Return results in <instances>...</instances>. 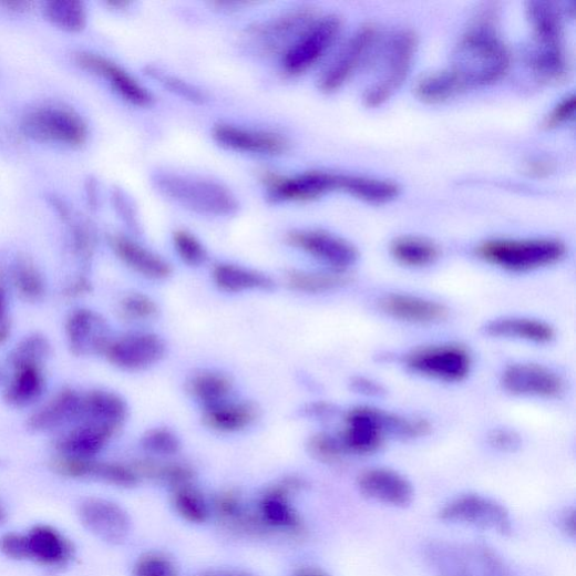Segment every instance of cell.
Here are the masks:
<instances>
[{
    "label": "cell",
    "mask_w": 576,
    "mask_h": 576,
    "mask_svg": "<svg viewBox=\"0 0 576 576\" xmlns=\"http://www.w3.org/2000/svg\"><path fill=\"white\" fill-rule=\"evenodd\" d=\"M512 56L498 35L492 18L482 16L462 35L451 66L464 90L500 81L511 66Z\"/></svg>",
    "instance_id": "1"
},
{
    "label": "cell",
    "mask_w": 576,
    "mask_h": 576,
    "mask_svg": "<svg viewBox=\"0 0 576 576\" xmlns=\"http://www.w3.org/2000/svg\"><path fill=\"white\" fill-rule=\"evenodd\" d=\"M527 18L534 33L529 53L532 69L542 81H562L567 74L568 62L560 10L554 3L531 2Z\"/></svg>",
    "instance_id": "2"
},
{
    "label": "cell",
    "mask_w": 576,
    "mask_h": 576,
    "mask_svg": "<svg viewBox=\"0 0 576 576\" xmlns=\"http://www.w3.org/2000/svg\"><path fill=\"white\" fill-rule=\"evenodd\" d=\"M423 556L438 576H512L501 555L483 543L432 541L424 545Z\"/></svg>",
    "instance_id": "3"
},
{
    "label": "cell",
    "mask_w": 576,
    "mask_h": 576,
    "mask_svg": "<svg viewBox=\"0 0 576 576\" xmlns=\"http://www.w3.org/2000/svg\"><path fill=\"white\" fill-rule=\"evenodd\" d=\"M484 263L511 272H528L558 264L566 246L558 239H492L476 248Z\"/></svg>",
    "instance_id": "4"
},
{
    "label": "cell",
    "mask_w": 576,
    "mask_h": 576,
    "mask_svg": "<svg viewBox=\"0 0 576 576\" xmlns=\"http://www.w3.org/2000/svg\"><path fill=\"white\" fill-rule=\"evenodd\" d=\"M155 183L166 197L196 213L227 216L239 207L236 196L214 181L164 173L157 175Z\"/></svg>",
    "instance_id": "5"
},
{
    "label": "cell",
    "mask_w": 576,
    "mask_h": 576,
    "mask_svg": "<svg viewBox=\"0 0 576 576\" xmlns=\"http://www.w3.org/2000/svg\"><path fill=\"white\" fill-rule=\"evenodd\" d=\"M23 133L38 142L81 147L89 138V125L75 110L44 104L25 113L21 121Z\"/></svg>",
    "instance_id": "6"
},
{
    "label": "cell",
    "mask_w": 576,
    "mask_h": 576,
    "mask_svg": "<svg viewBox=\"0 0 576 576\" xmlns=\"http://www.w3.org/2000/svg\"><path fill=\"white\" fill-rule=\"evenodd\" d=\"M407 368L416 376L445 383H459L471 373L473 358L460 343L422 346L405 357Z\"/></svg>",
    "instance_id": "7"
},
{
    "label": "cell",
    "mask_w": 576,
    "mask_h": 576,
    "mask_svg": "<svg viewBox=\"0 0 576 576\" xmlns=\"http://www.w3.org/2000/svg\"><path fill=\"white\" fill-rule=\"evenodd\" d=\"M442 522L464 525L501 536L514 533V522L510 511L502 503L476 493L459 495L449 501L441 510Z\"/></svg>",
    "instance_id": "8"
},
{
    "label": "cell",
    "mask_w": 576,
    "mask_h": 576,
    "mask_svg": "<svg viewBox=\"0 0 576 576\" xmlns=\"http://www.w3.org/2000/svg\"><path fill=\"white\" fill-rule=\"evenodd\" d=\"M418 39L411 30H400L390 37L384 49L382 75L364 94L369 107L381 106L401 88L409 75Z\"/></svg>",
    "instance_id": "9"
},
{
    "label": "cell",
    "mask_w": 576,
    "mask_h": 576,
    "mask_svg": "<svg viewBox=\"0 0 576 576\" xmlns=\"http://www.w3.org/2000/svg\"><path fill=\"white\" fill-rule=\"evenodd\" d=\"M340 28L341 22L336 16L317 18L287 48L282 58L287 74L300 75L315 65L335 43Z\"/></svg>",
    "instance_id": "10"
},
{
    "label": "cell",
    "mask_w": 576,
    "mask_h": 576,
    "mask_svg": "<svg viewBox=\"0 0 576 576\" xmlns=\"http://www.w3.org/2000/svg\"><path fill=\"white\" fill-rule=\"evenodd\" d=\"M389 412L360 405L351 409L339 436L347 453L371 455L378 452L389 435Z\"/></svg>",
    "instance_id": "11"
},
{
    "label": "cell",
    "mask_w": 576,
    "mask_h": 576,
    "mask_svg": "<svg viewBox=\"0 0 576 576\" xmlns=\"http://www.w3.org/2000/svg\"><path fill=\"white\" fill-rule=\"evenodd\" d=\"M501 385L507 393L551 400L560 397L565 390L563 379L552 369L534 363H515L501 374Z\"/></svg>",
    "instance_id": "12"
},
{
    "label": "cell",
    "mask_w": 576,
    "mask_h": 576,
    "mask_svg": "<svg viewBox=\"0 0 576 576\" xmlns=\"http://www.w3.org/2000/svg\"><path fill=\"white\" fill-rule=\"evenodd\" d=\"M103 351L115 367L141 371L161 362L166 353V344L155 333L138 332L109 341Z\"/></svg>",
    "instance_id": "13"
},
{
    "label": "cell",
    "mask_w": 576,
    "mask_h": 576,
    "mask_svg": "<svg viewBox=\"0 0 576 576\" xmlns=\"http://www.w3.org/2000/svg\"><path fill=\"white\" fill-rule=\"evenodd\" d=\"M340 177L339 174L312 171L296 176L266 174L263 181L274 200L306 202L339 191Z\"/></svg>",
    "instance_id": "14"
},
{
    "label": "cell",
    "mask_w": 576,
    "mask_h": 576,
    "mask_svg": "<svg viewBox=\"0 0 576 576\" xmlns=\"http://www.w3.org/2000/svg\"><path fill=\"white\" fill-rule=\"evenodd\" d=\"M286 240L335 272L343 274L358 259V251L349 241L327 232L295 230L287 235Z\"/></svg>",
    "instance_id": "15"
},
{
    "label": "cell",
    "mask_w": 576,
    "mask_h": 576,
    "mask_svg": "<svg viewBox=\"0 0 576 576\" xmlns=\"http://www.w3.org/2000/svg\"><path fill=\"white\" fill-rule=\"evenodd\" d=\"M357 486L366 497L394 508H407L414 498L412 483L392 469L366 470L358 475Z\"/></svg>",
    "instance_id": "16"
},
{
    "label": "cell",
    "mask_w": 576,
    "mask_h": 576,
    "mask_svg": "<svg viewBox=\"0 0 576 576\" xmlns=\"http://www.w3.org/2000/svg\"><path fill=\"white\" fill-rule=\"evenodd\" d=\"M376 40L377 29L372 24L359 28L323 72L320 89L326 93L339 90L364 61Z\"/></svg>",
    "instance_id": "17"
},
{
    "label": "cell",
    "mask_w": 576,
    "mask_h": 576,
    "mask_svg": "<svg viewBox=\"0 0 576 576\" xmlns=\"http://www.w3.org/2000/svg\"><path fill=\"white\" fill-rule=\"evenodd\" d=\"M75 59L83 69L104 79L127 103L140 107H146L153 103L152 93L112 60L93 52H80Z\"/></svg>",
    "instance_id": "18"
},
{
    "label": "cell",
    "mask_w": 576,
    "mask_h": 576,
    "mask_svg": "<svg viewBox=\"0 0 576 576\" xmlns=\"http://www.w3.org/2000/svg\"><path fill=\"white\" fill-rule=\"evenodd\" d=\"M213 137L223 147L239 153L275 156L290 150V142L278 133L232 124L215 125Z\"/></svg>",
    "instance_id": "19"
},
{
    "label": "cell",
    "mask_w": 576,
    "mask_h": 576,
    "mask_svg": "<svg viewBox=\"0 0 576 576\" xmlns=\"http://www.w3.org/2000/svg\"><path fill=\"white\" fill-rule=\"evenodd\" d=\"M80 515L83 524L101 539L120 544L128 535L130 518L115 502L92 497L82 503Z\"/></svg>",
    "instance_id": "20"
},
{
    "label": "cell",
    "mask_w": 576,
    "mask_h": 576,
    "mask_svg": "<svg viewBox=\"0 0 576 576\" xmlns=\"http://www.w3.org/2000/svg\"><path fill=\"white\" fill-rule=\"evenodd\" d=\"M381 311L389 318L410 325L429 326L445 321L449 309L441 302L408 294H392L380 300Z\"/></svg>",
    "instance_id": "21"
},
{
    "label": "cell",
    "mask_w": 576,
    "mask_h": 576,
    "mask_svg": "<svg viewBox=\"0 0 576 576\" xmlns=\"http://www.w3.org/2000/svg\"><path fill=\"white\" fill-rule=\"evenodd\" d=\"M300 487V480L288 479L263 495L257 515L263 526L288 532L302 529V521L290 501V493Z\"/></svg>",
    "instance_id": "22"
},
{
    "label": "cell",
    "mask_w": 576,
    "mask_h": 576,
    "mask_svg": "<svg viewBox=\"0 0 576 576\" xmlns=\"http://www.w3.org/2000/svg\"><path fill=\"white\" fill-rule=\"evenodd\" d=\"M486 336L495 339L546 344L554 340L555 329L546 321L529 317H502L488 321Z\"/></svg>",
    "instance_id": "23"
},
{
    "label": "cell",
    "mask_w": 576,
    "mask_h": 576,
    "mask_svg": "<svg viewBox=\"0 0 576 576\" xmlns=\"http://www.w3.org/2000/svg\"><path fill=\"white\" fill-rule=\"evenodd\" d=\"M111 246L126 266L146 278L163 280L173 274V267L165 258L132 239L114 236Z\"/></svg>",
    "instance_id": "24"
},
{
    "label": "cell",
    "mask_w": 576,
    "mask_h": 576,
    "mask_svg": "<svg viewBox=\"0 0 576 576\" xmlns=\"http://www.w3.org/2000/svg\"><path fill=\"white\" fill-rule=\"evenodd\" d=\"M54 467L62 475L95 477L119 486H132L138 481V475L133 467L117 463L65 457L56 461Z\"/></svg>",
    "instance_id": "25"
},
{
    "label": "cell",
    "mask_w": 576,
    "mask_h": 576,
    "mask_svg": "<svg viewBox=\"0 0 576 576\" xmlns=\"http://www.w3.org/2000/svg\"><path fill=\"white\" fill-rule=\"evenodd\" d=\"M23 537L25 559L54 566L63 564L71 555L70 543L51 527H34Z\"/></svg>",
    "instance_id": "26"
},
{
    "label": "cell",
    "mask_w": 576,
    "mask_h": 576,
    "mask_svg": "<svg viewBox=\"0 0 576 576\" xmlns=\"http://www.w3.org/2000/svg\"><path fill=\"white\" fill-rule=\"evenodd\" d=\"M258 418V409L251 402L224 401L205 408L203 422L212 430L238 432L251 425Z\"/></svg>",
    "instance_id": "27"
},
{
    "label": "cell",
    "mask_w": 576,
    "mask_h": 576,
    "mask_svg": "<svg viewBox=\"0 0 576 576\" xmlns=\"http://www.w3.org/2000/svg\"><path fill=\"white\" fill-rule=\"evenodd\" d=\"M212 277L220 290L229 294L265 291L274 287V280L266 274L235 264L216 265Z\"/></svg>",
    "instance_id": "28"
},
{
    "label": "cell",
    "mask_w": 576,
    "mask_h": 576,
    "mask_svg": "<svg viewBox=\"0 0 576 576\" xmlns=\"http://www.w3.org/2000/svg\"><path fill=\"white\" fill-rule=\"evenodd\" d=\"M116 430L88 423L74 432H71L61 443V450L70 459L90 460L101 452Z\"/></svg>",
    "instance_id": "29"
},
{
    "label": "cell",
    "mask_w": 576,
    "mask_h": 576,
    "mask_svg": "<svg viewBox=\"0 0 576 576\" xmlns=\"http://www.w3.org/2000/svg\"><path fill=\"white\" fill-rule=\"evenodd\" d=\"M394 260L409 268H423L440 258L439 246L428 239L415 236H403L394 239L390 246Z\"/></svg>",
    "instance_id": "30"
},
{
    "label": "cell",
    "mask_w": 576,
    "mask_h": 576,
    "mask_svg": "<svg viewBox=\"0 0 576 576\" xmlns=\"http://www.w3.org/2000/svg\"><path fill=\"white\" fill-rule=\"evenodd\" d=\"M82 410L89 415V423L117 430L127 414L125 402L110 392H94L84 400Z\"/></svg>",
    "instance_id": "31"
},
{
    "label": "cell",
    "mask_w": 576,
    "mask_h": 576,
    "mask_svg": "<svg viewBox=\"0 0 576 576\" xmlns=\"http://www.w3.org/2000/svg\"><path fill=\"white\" fill-rule=\"evenodd\" d=\"M463 91V85L450 68L430 72L418 81L414 89L415 95L429 104L443 103Z\"/></svg>",
    "instance_id": "32"
},
{
    "label": "cell",
    "mask_w": 576,
    "mask_h": 576,
    "mask_svg": "<svg viewBox=\"0 0 576 576\" xmlns=\"http://www.w3.org/2000/svg\"><path fill=\"white\" fill-rule=\"evenodd\" d=\"M340 191L367 202L387 203L399 195L400 188L390 181L367 176L341 175Z\"/></svg>",
    "instance_id": "33"
},
{
    "label": "cell",
    "mask_w": 576,
    "mask_h": 576,
    "mask_svg": "<svg viewBox=\"0 0 576 576\" xmlns=\"http://www.w3.org/2000/svg\"><path fill=\"white\" fill-rule=\"evenodd\" d=\"M187 391L208 408L228 400L233 391V381L219 372H202L188 381Z\"/></svg>",
    "instance_id": "34"
},
{
    "label": "cell",
    "mask_w": 576,
    "mask_h": 576,
    "mask_svg": "<svg viewBox=\"0 0 576 576\" xmlns=\"http://www.w3.org/2000/svg\"><path fill=\"white\" fill-rule=\"evenodd\" d=\"M45 18L56 28L66 32H81L88 24V10L75 0H53L44 6Z\"/></svg>",
    "instance_id": "35"
},
{
    "label": "cell",
    "mask_w": 576,
    "mask_h": 576,
    "mask_svg": "<svg viewBox=\"0 0 576 576\" xmlns=\"http://www.w3.org/2000/svg\"><path fill=\"white\" fill-rule=\"evenodd\" d=\"M286 282L292 290L304 294H325L344 285L347 278L340 272H313L292 270L287 272Z\"/></svg>",
    "instance_id": "36"
},
{
    "label": "cell",
    "mask_w": 576,
    "mask_h": 576,
    "mask_svg": "<svg viewBox=\"0 0 576 576\" xmlns=\"http://www.w3.org/2000/svg\"><path fill=\"white\" fill-rule=\"evenodd\" d=\"M173 504L177 514L192 524L205 523L209 515L207 501L193 483L173 488Z\"/></svg>",
    "instance_id": "37"
},
{
    "label": "cell",
    "mask_w": 576,
    "mask_h": 576,
    "mask_svg": "<svg viewBox=\"0 0 576 576\" xmlns=\"http://www.w3.org/2000/svg\"><path fill=\"white\" fill-rule=\"evenodd\" d=\"M216 513L233 527L251 532L259 529L263 524L258 516L249 515L243 504L240 496L234 492H225L215 501Z\"/></svg>",
    "instance_id": "38"
},
{
    "label": "cell",
    "mask_w": 576,
    "mask_h": 576,
    "mask_svg": "<svg viewBox=\"0 0 576 576\" xmlns=\"http://www.w3.org/2000/svg\"><path fill=\"white\" fill-rule=\"evenodd\" d=\"M138 476L158 480L174 487L192 483L194 472L179 463H160L156 461H140L132 466Z\"/></svg>",
    "instance_id": "39"
},
{
    "label": "cell",
    "mask_w": 576,
    "mask_h": 576,
    "mask_svg": "<svg viewBox=\"0 0 576 576\" xmlns=\"http://www.w3.org/2000/svg\"><path fill=\"white\" fill-rule=\"evenodd\" d=\"M316 19L317 16L313 11L302 9L285 14L267 25L258 28L257 32L271 41H282L291 34L300 35Z\"/></svg>",
    "instance_id": "40"
},
{
    "label": "cell",
    "mask_w": 576,
    "mask_h": 576,
    "mask_svg": "<svg viewBox=\"0 0 576 576\" xmlns=\"http://www.w3.org/2000/svg\"><path fill=\"white\" fill-rule=\"evenodd\" d=\"M144 451L154 455L172 456L181 451V442L173 431L166 428H154L143 435L141 441Z\"/></svg>",
    "instance_id": "41"
},
{
    "label": "cell",
    "mask_w": 576,
    "mask_h": 576,
    "mask_svg": "<svg viewBox=\"0 0 576 576\" xmlns=\"http://www.w3.org/2000/svg\"><path fill=\"white\" fill-rule=\"evenodd\" d=\"M133 576H179L176 563L165 554L148 553L138 557Z\"/></svg>",
    "instance_id": "42"
},
{
    "label": "cell",
    "mask_w": 576,
    "mask_h": 576,
    "mask_svg": "<svg viewBox=\"0 0 576 576\" xmlns=\"http://www.w3.org/2000/svg\"><path fill=\"white\" fill-rule=\"evenodd\" d=\"M308 449L316 460L326 464H336L347 454L340 438L327 434V432L312 436Z\"/></svg>",
    "instance_id": "43"
},
{
    "label": "cell",
    "mask_w": 576,
    "mask_h": 576,
    "mask_svg": "<svg viewBox=\"0 0 576 576\" xmlns=\"http://www.w3.org/2000/svg\"><path fill=\"white\" fill-rule=\"evenodd\" d=\"M42 389V379L38 370L27 364L18 374L10 390V397L14 402H29L33 400Z\"/></svg>",
    "instance_id": "44"
},
{
    "label": "cell",
    "mask_w": 576,
    "mask_h": 576,
    "mask_svg": "<svg viewBox=\"0 0 576 576\" xmlns=\"http://www.w3.org/2000/svg\"><path fill=\"white\" fill-rule=\"evenodd\" d=\"M175 250L181 259L189 266H199L207 259L203 244L191 233L177 230L173 236Z\"/></svg>",
    "instance_id": "45"
},
{
    "label": "cell",
    "mask_w": 576,
    "mask_h": 576,
    "mask_svg": "<svg viewBox=\"0 0 576 576\" xmlns=\"http://www.w3.org/2000/svg\"><path fill=\"white\" fill-rule=\"evenodd\" d=\"M157 304L150 297L134 294L122 302V312L132 320H150L158 315Z\"/></svg>",
    "instance_id": "46"
},
{
    "label": "cell",
    "mask_w": 576,
    "mask_h": 576,
    "mask_svg": "<svg viewBox=\"0 0 576 576\" xmlns=\"http://www.w3.org/2000/svg\"><path fill=\"white\" fill-rule=\"evenodd\" d=\"M151 75L157 79L162 84H164L168 90L174 91L178 95L191 100L193 102H204L205 97L198 90L191 86L189 84L179 81L175 78H171L168 75L162 74L158 70H151Z\"/></svg>",
    "instance_id": "47"
},
{
    "label": "cell",
    "mask_w": 576,
    "mask_h": 576,
    "mask_svg": "<svg viewBox=\"0 0 576 576\" xmlns=\"http://www.w3.org/2000/svg\"><path fill=\"white\" fill-rule=\"evenodd\" d=\"M575 112V97L568 95L563 99L546 117V126L555 127L568 122Z\"/></svg>",
    "instance_id": "48"
},
{
    "label": "cell",
    "mask_w": 576,
    "mask_h": 576,
    "mask_svg": "<svg viewBox=\"0 0 576 576\" xmlns=\"http://www.w3.org/2000/svg\"><path fill=\"white\" fill-rule=\"evenodd\" d=\"M490 444L502 452H514L521 446V440L512 430L497 429L490 435Z\"/></svg>",
    "instance_id": "49"
},
{
    "label": "cell",
    "mask_w": 576,
    "mask_h": 576,
    "mask_svg": "<svg viewBox=\"0 0 576 576\" xmlns=\"http://www.w3.org/2000/svg\"><path fill=\"white\" fill-rule=\"evenodd\" d=\"M560 528L563 533L570 539L575 538L576 534V516L574 508L566 510L560 517Z\"/></svg>",
    "instance_id": "50"
},
{
    "label": "cell",
    "mask_w": 576,
    "mask_h": 576,
    "mask_svg": "<svg viewBox=\"0 0 576 576\" xmlns=\"http://www.w3.org/2000/svg\"><path fill=\"white\" fill-rule=\"evenodd\" d=\"M197 576H255L248 572L239 570V569H209L200 573Z\"/></svg>",
    "instance_id": "51"
},
{
    "label": "cell",
    "mask_w": 576,
    "mask_h": 576,
    "mask_svg": "<svg viewBox=\"0 0 576 576\" xmlns=\"http://www.w3.org/2000/svg\"><path fill=\"white\" fill-rule=\"evenodd\" d=\"M2 7L7 8L9 11L22 13V12L29 11L33 7V3L7 2V3H2Z\"/></svg>",
    "instance_id": "52"
},
{
    "label": "cell",
    "mask_w": 576,
    "mask_h": 576,
    "mask_svg": "<svg viewBox=\"0 0 576 576\" xmlns=\"http://www.w3.org/2000/svg\"><path fill=\"white\" fill-rule=\"evenodd\" d=\"M532 173H536L537 175H542L544 173L549 172V167L546 163H536L534 166L531 167Z\"/></svg>",
    "instance_id": "53"
},
{
    "label": "cell",
    "mask_w": 576,
    "mask_h": 576,
    "mask_svg": "<svg viewBox=\"0 0 576 576\" xmlns=\"http://www.w3.org/2000/svg\"><path fill=\"white\" fill-rule=\"evenodd\" d=\"M295 576H327V575L318 569L308 568V569L300 570Z\"/></svg>",
    "instance_id": "54"
},
{
    "label": "cell",
    "mask_w": 576,
    "mask_h": 576,
    "mask_svg": "<svg viewBox=\"0 0 576 576\" xmlns=\"http://www.w3.org/2000/svg\"><path fill=\"white\" fill-rule=\"evenodd\" d=\"M4 516H6L4 511L2 507H0V523H2L4 521Z\"/></svg>",
    "instance_id": "55"
},
{
    "label": "cell",
    "mask_w": 576,
    "mask_h": 576,
    "mask_svg": "<svg viewBox=\"0 0 576 576\" xmlns=\"http://www.w3.org/2000/svg\"><path fill=\"white\" fill-rule=\"evenodd\" d=\"M3 304L4 302H3L2 295H0V312H2V310H3V308H2Z\"/></svg>",
    "instance_id": "56"
}]
</instances>
